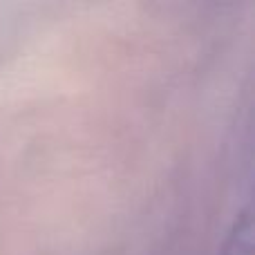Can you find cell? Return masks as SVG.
Returning a JSON list of instances; mask_svg holds the SVG:
<instances>
[{
	"mask_svg": "<svg viewBox=\"0 0 255 255\" xmlns=\"http://www.w3.org/2000/svg\"><path fill=\"white\" fill-rule=\"evenodd\" d=\"M27 11L25 4H0V61L16 52L20 38L34 25V16Z\"/></svg>",
	"mask_w": 255,
	"mask_h": 255,
	"instance_id": "cell-1",
	"label": "cell"
},
{
	"mask_svg": "<svg viewBox=\"0 0 255 255\" xmlns=\"http://www.w3.org/2000/svg\"><path fill=\"white\" fill-rule=\"evenodd\" d=\"M215 255H253V208L251 204L242 208L231 222L224 240Z\"/></svg>",
	"mask_w": 255,
	"mask_h": 255,
	"instance_id": "cell-2",
	"label": "cell"
}]
</instances>
